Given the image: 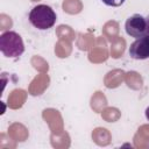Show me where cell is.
Returning <instances> with one entry per match:
<instances>
[{
  "label": "cell",
  "mask_w": 149,
  "mask_h": 149,
  "mask_svg": "<svg viewBox=\"0 0 149 149\" xmlns=\"http://www.w3.org/2000/svg\"><path fill=\"white\" fill-rule=\"evenodd\" d=\"M56 13L50 6L37 5L29 13V22L40 30H47L56 23Z\"/></svg>",
  "instance_id": "1"
},
{
  "label": "cell",
  "mask_w": 149,
  "mask_h": 149,
  "mask_svg": "<svg viewBox=\"0 0 149 149\" xmlns=\"http://www.w3.org/2000/svg\"><path fill=\"white\" fill-rule=\"evenodd\" d=\"M0 51L8 58H17L24 51L22 37L12 30L2 33L0 36Z\"/></svg>",
  "instance_id": "2"
},
{
  "label": "cell",
  "mask_w": 149,
  "mask_h": 149,
  "mask_svg": "<svg viewBox=\"0 0 149 149\" xmlns=\"http://www.w3.org/2000/svg\"><path fill=\"white\" fill-rule=\"evenodd\" d=\"M125 30L126 33L135 38L142 37L147 33V20L141 14H133L130 15L125 22Z\"/></svg>",
  "instance_id": "3"
},
{
  "label": "cell",
  "mask_w": 149,
  "mask_h": 149,
  "mask_svg": "<svg viewBox=\"0 0 149 149\" xmlns=\"http://www.w3.org/2000/svg\"><path fill=\"white\" fill-rule=\"evenodd\" d=\"M129 56L134 59H147L149 58V36L144 35L136 38L129 47Z\"/></svg>",
  "instance_id": "4"
},
{
  "label": "cell",
  "mask_w": 149,
  "mask_h": 149,
  "mask_svg": "<svg viewBox=\"0 0 149 149\" xmlns=\"http://www.w3.org/2000/svg\"><path fill=\"white\" fill-rule=\"evenodd\" d=\"M106 6H111V7H119L121 6L126 0H101Z\"/></svg>",
  "instance_id": "5"
},
{
  "label": "cell",
  "mask_w": 149,
  "mask_h": 149,
  "mask_svg": "<svg viewBox=\"0 0 149 149\" xmlns=\"http://www.w3.org/2000/svg\"><path fill=\"white\" fill-rule=\"evenodd\" d=\"M146 20H147V33H146V35L149 36V15L146 17Z\"/></svg>",
  "instance_id": "6"
},
{
  "label": "cell",
  "mask_w": 149,
  "mask_h": 149,
  "mask_svg": "<svg viewBox=\"0 0 149 149\" xmlns=\"http://www.w3.org/2000/svg\"><path fill=\"white\" fill-rule=\"evenodd\" d=\"M146 118L148 119V121H149V106L146 108Z\"/></svg>",
  "instance_id": "7"
}]
</instances>
